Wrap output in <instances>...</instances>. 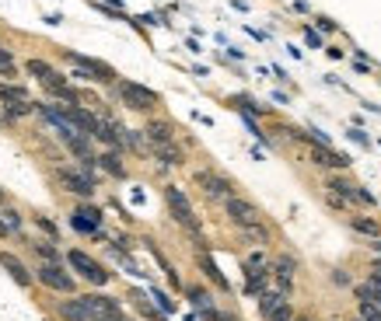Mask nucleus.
<instances>
[{
  "instance_id": "obj_7",
  "label": "nucleus",
  "mask_w": 381,
  "mask_h": 321,
  "mask_svg": "<svg viewBox=\"0 0 381 321\" xmlns=\"http://www.w3.org/2000/svg\"><path fill=\"white\" fill-rule=\"evenodd\" d=\"M193 182L203 189V196L207 199H214V203H224V199H231L234 196V185H231V178H224V175H217V171H196L193 175Z\"/></svg>"
},
{
  "instance_id": "obj_42",
  "label": "nucleus",
  "mask_w": 381,
  "mask_h": 321,
  "mask_svg": "<svg viewBox=\"0 0 381 321\" xmlns=\"http://www.w3.org/2000/svg\"><path fill=\"white\" fill-rule=\"evenodd\" d=\"M371 251H378V255H381V237H378V241H371Z\"/></svg>"
},
{
  "instance_id": "obj_36",
  "label": "nucleus",
  "mask_w": 381,
  "mask_h": 321,
  "mask_svg": "<svg viewBox=\"0 0 381 321\" xmlns=\"http://www.w3.org/2000/svg\"><path fill=\"white\" fill-rule=\"evenodd\" d=\"M154 300H158V307H161L165 314H175V300H168L161 290H154Z\"/></svg>"
},
{
  "instance_id": "obj_1",
  "label": "nucleus",
  "mask_w": 381,
  "mask_h": 321,
  "mask_svg": "<svg viewBox=\"0 0 381 321\" xmlns=\"http://www.w3.org/2000/svg\"><path fill=\"white\" fill-rule=\"evenodd\" d=\"M116 95H119V102L130 112H154L161 105V95L144 88V84H137V81H116Z\"/></svg>"
},
{
  "instance_id": "obj_6",
  "label": "nucleus",
  "mask_w": 381,
  "mask_h": 321,
  "mask_svg": "<svg viewBox=\"0 0 381 321\" xmlns=\"http://www.w3.org/2000/svg\"><path fill=\"white\" fill-rule=\"evenodd\" d=\"M57 178H60V185L67 189V192H74L77 199H91L95 196V178L88 175V171H81V168H57Z\"/></svg>"
},
{
  "instance_id": "obj_16",
  "label": "nucleus",
  "mask_w": 381,
  "mask_h": 321,
  "mask_svg": "<svg viewBox=\"0 0 381 321\" xmlns=\"http://www.w3.org/2000/svg\"><path fill=\"white\" fill-rule=\"evenodd\" d=\"M95 140H102L109 150H119V147L126 143V130H123L116 119H102V123H98V133H95Z\"/></svg>"
},
{
  "instance_id": "obj_29",
  "label": "nucleus",
  "mask_w": 381,
  "mask_h": 321,
  "mask_svg": "<svg viewBox=\"0 0 381 321\" xmlns=\"http://www.w3.org/2000/svg\"><path fill=\"white\" fill-rule=\"evenodd\" d=\"M241 237H245V241H255V244H269V230H266V224L241 227Z\"/></svg>"
},
{
  "instance_id": "obj_39",
  "label": "nucleus",
  "mask_w": 381,
  "mask_h": 321,
  "mask_svg": "<svg viewBox=\"0 0 381 321\" xmlns=\"http://www.w3.org/2000/svg\"><path fill=\"white\" fill-rule=\"evenodd\" d=\"M371 276H374V279H381V255L371 262Z\"/></svg>"
},
{
  "instance_id": "obj_26",
  "label": "nucleus",
  "mask_w": 381,
  "mask_h": 321,
  "mask_svg": "<svg viewBox=\"0 0 381 321\" xmlns=\"http://www.w3.org/2000/svg\"><path fill=\"white\" fill-rule=\"evenodd\" d=\"M353 293H357V297H367V300H374V304L381 307V279L367 276V283H357V286H353Z\"/></svg>"
},
{
  "instance_id": "obj_4",
  "label": "nucleus",
  "mask_w": 381,
  "mask_h": 321,
  "mask_svg": "<svg viewBox=\"0 0 381 321\" xmlns=\"http://www.w3.org/2000/svg\"><path fill=\"white\" fill-rule=\"evenodd\" d=\"M36 283H43L53 293H74V286H77L74 272H67V265H60V262H43L36 269Z\"/></svg>"
},
{
  "instance_id": "obj_44",
  "label": "nucleus",
  "mask_w": 381,
  "mask_h": 321,
  "mask_svg": "<svg viewBox=\"0 0 381 321\" xmlns=\"http://www.w3.org/2000/svg\"><path fill=\"white\" fill-rule=\"evenodd\" d=\"M297 321H311V318H297Z\"/></svg>"
},
{
  "instance_id": "obj_27",
  "label": "nucleus",
  "mask_w": 381,
  "mask_h": 321,
  "mask_svg": "<svg viewBox=\"0 0 381 321\" xmlns=\"http://www.w3.org/2000/svg\"><path fill=\"white\" fill-rule=\"evenodd\" d=\"M357 318L360 321H381V307L367 297H357Z\"/></svg>"
},
{
  "instance_id": "obj_30",
  "label": "nucleus",
  "mask_w": 381,
  "mask_h": 321,
  "mask_svg": "<svg viewBox=\"0 0 381 321\" xmlns=\"http://www.w3.org/2000/svg\"><path fill=\"white\" fill-rule=\"evenodd\" d=\"M186 297H189V300H193V307H200V311H210V307H214V304H210V293H207V290H200V286H189V290H186Z\"/></svg>"
},
{
  "instance_id": "obj_28",
  "label": "nucleus",
  "mask_w": 381,
  "mask_h": 321,
  "mask_svg": "<svg viewBox=\"0 0 381 321\" xmlns=\"http://www.w3.org/2000/svg\"><path fill=\"white\" fill-rule=\"evenodd\" d=\"M200 269H203V272H207V276H210V279H214V283L221 286V290H231V283H227V279L221 276V269L214 265V258H210V255H200Z\"/></svg>"
},
{
  "instance_id": "obj_20",
  "label": "nucleus",
  "mask_w": 381,
  "mask_h": 321,
  "mask_svg": "<svg viewBox=\"0 0 381 321\" xmlns=\"http://www.w3.org/2000/svg\"><path fill=\"white\" fill-rule=\"evenodd\" d=\"M22 102H32L29 88H22V84H4V81H0V105L11 109V105H22Z\"/></svg>"
},
{
  "instance_id": "obj_41",
  "label": "nucleus",
  "mask_w": 381,
  "mask_h": 321,
  "mask_svg": "<svg viewBox=\"0 0 381 321\" xmlns=\"http://www.w3.org/2000/svg\"><path fill=\"white\" fill-rule=\"evenodd\" d=\"M102 321H133V318H126V314L119 311V314H112V318H102Z\"/></svg>"
},
{
  "instance_id": "obj_22",
  "label": "nucleus",
  "mask_w": 381,
  "mask_h": 321,
  "mask_svg": "<svg viewBox=\"0 0 381 321\" xmlns=\"http://www.w3.org/2000/svg\"><path fill=\"white\" fill-rule=\"evenodd\" d=\"M350 227H353L357 234L371 237V241H378V237H381V224H378L374 217H350Z\"/></svg>"
},
{
  "instance_id": "obj_11",
  "label": "nucleus",
  "mask_w": 381,
  "mask_h": 321,
  "mask_svg": "<svg viewBox=\"0 0 381 321\" xmlns=\"http://www.w3.org/2000/svg\"><path fill=\"white\" fill-rule=\"evenodd\" d=\"M0 269H4L22 290H32V272H29V265H25L15 251H4V248H0Z\"/></svg>"
},
{
  "instance_id": "obj_5",
  "label": "nucleus",
  "mask_w": 381,
  "mask_h": 321,
  "mask_svg": "<svg viewBox=\"0 0 381 321\" xmlns=\"http://www.w3.org/2000/svg\"><path fill=\"white\" fill-rule=\"evenodd\" d=\"M224 213H227V220L241 230V227H255V224H262V210L252 203V199H245V196H231V199H224Z\"/></svg>"
},
{
  "instance_id": "obj_9",
  "label": "nucleus",
  "mask_w": 381,
  "mask_h": 321,
  "mask_svg": "<svg viewBox=\"0 0 381 321\" xmlns=\"http://www.w3.org/2000/svg\"><path fill=\"white\" fill-rule=\"evenodd\" d=\"M70 227H74L77 234L98 237V234H102V210H98V206H88V203H81V206L70 213Z\"/></svg>"
},
{
  "instance_id": "obj_15",
  "label": "nucleus",
  "mask_w": 381,
  "mask_h": 321,
  "mask_svg": "<svg viewBox=\"0 0 381 321\" xmlns=\"http://www.w3.org/2000/svg\"><path fill=\"white\" fill-rule=\"evenodd\" d=\"M144 136L151 147H161V143H175V126L168 119H147L144 126Z\"/></svg>"
},
{
  "instance_id": "obj_35",
  "label": "nucleus",
  "mask_w": 381,
  "mask_h": 321,
  "mask_svg": "<svg viewBox=\"0 0 381 321\" xmlns=\"http://www.w3.org/2000/svg\"><path fill=\"white\" fill-rule=\"evenodd\" d=\"M353 203H360V206L374 210V203H378V199H374V196H371V192H367L364 185H357V189H353Z\"/></svg>"
},
{
  "instance_id": "obj_34",
  "label": "nucleus",
  "mask_w": 381,
  "mask_h": 321,
  "mask_svg": "<svg viewBox=\"0 0 381 321\" xmlns=\"http://www.w3.org/2000/svg\"><path fill=\"white\" fill-rule=\"evenodd\" d=\"M11 74H15V56L0 46V77H11Z\"/></svg>"
},
{
  "instance_id": "obj_31",
  "label": "nucleus",
  "mask_w": 381,
  "mask_h": 321,
  "mask_svg": "<svg viewBox=\"0 0 381 321\" xmlns=\"http://www.w3.org/2000/svg\"><path fill=\"white\" fill-rule=\"evenodd\" d=\"M0 220H4L11 230H22V224H25V217H22L15 206H0Z\"/></svg>"
},
{
  "instance_id": "obj_25",
  "label": "nucleus",
  "mask_w": 381,
  "mask_h": 321,
  "mask_svg": "<svg viewBox=\"0 0 381 321\" xmlns=\"http://www.w3.org/2000/svg\"><path fill=\"white\" fill-rule=\"evenodd\" d=\"M325 189H329V192H336V196H343V199L350 203V199H353V189H357V185H353L350 178H343V175H329Z\"/></svg>"
},
{
  "instance_id": "obj_3",
  "label": "nucleus",
  "mask_w": 381,
  "mask_h": 321,
  "mask_svg": "<svg viewBox=\"0 0 381 321\" xmlns=\"http://www.w3.org/2000/svg\"><path fill=\"white\" fill-rule=\"evenodd\" d=\"M67 265H70L81 279H88L91 286H105V283L112 279V272H109L98 258H91L88 251H81V248H70V251H67Z\"/></svg>"
},
{
  "instance_id": "obj_45",
  "label": "nucleus",
  "mask_w": 381,
  "mask_h": 321,
  "mask_svg": "<svg viewBox=\"0 0 381 321\" xmlns=\"http://www.w3.org/2000/svg\"><path fill=\"white\" fill-rule=\"evenodd\" d=\"M350 321H360V318H350Z\"/></svg>"
},
{
  "instance_id": "obj_37",
  "label": "nucleus",
  "mask_w": 381,
  "mask_h": 321,
  "mask_svg": "<svg viewBox=\"0 0 381 321\" xmlns=\"http://www.w3.org/2000/svg\"><path fill=\"white\" fill-rule=\"evenodd\" d=\"M304 42H308L311 49H322V36H318L315 29H304Z\"/></svg>"
},
{
  "instance_id": "obj_43",
  "label": "nucleus",
  "mask_w": 381,
  "mask_h": 321,
  "mask_svg": "<svg viewBox=\"0 0 381 321\" xmlns=\"http://www.w3.org/2000/svg\"><path fill=\"white\" fill-rule=\"evenodd\" d=\"M0 206H4V192H0Z\"/></svg>"
},
{
  "instance_id": "obj_12",
  "label": "nucleus",
  "mask_w": 381,
  "mask_h": 321,
  "mask_svg": "<svg viewBox=\"0 0 381 321\" xmlns=\"http://www.w3.org/2000/svg\"><path fill=\"white\" fill-rule=\"evenodd\" d=\"M25 70H29V74H32V77H36V81H39L46 91H53V95H57V91L67 84V81H64V77H60V74H57V70H53L46 60H29V63H25Z\"/></svg>"
},
{
  "instance_id": "obj_14",
  "label": "nucleus",
  "mask_w": 381,
  "mask_h": 321,
  "mask_svg": "<svg viewBox=\"0 0 381 321\" xmlns=\"http://www.w3.org/2000/svg\"><path fill=\"white\" fill-rule=\"evenodd\" d=\"M64 112H67V119L74 123V130L77 133H84V136H95L98 133V116L95 112H88V109H81V105H64Z\"/></svg>"
},
{
  "instance_id": "obj_18",
  "label": "nucleus",
  "mask_w": 381,
  "mask_h": 321,
  "mask_svg": "<svg viewBox=\"0 0 381 321\" xmlns=\"http://www.w3.org/2000/svg\"><path fill=\"white\" fill-rule=\"evenodd\" d=\"M57 314L64 321H91L88 307H84V297H70V300H60L57 304Z\"/></svg>"
},
{
  "instance_id": "obj_33",
  "label": "nucleus",
  "mask_w": 381,
  "mask_h": 321,
  "mask_svg": "<svg viewBox=\"0 0 381 321\" xmlns=\"http://www.w3.org/2000/svg\"><path fill=\"white\" fill-rule=\"evenodd\" d=\"M269 321H297V318H294V307H290V300H283V304H280V307L269 314Z\"/></svg>"
},
{
  "instance_id": "obj_17",
  "label": "nucleus",
  "mask_w": 381,
  "mask_h": 321,
  "mask_svg": "<svg viewBox=\"0 0 381 321\" xmlns=\"http://www.w3.org/2000/svg\"><path fill=\"white\" fill-rule=\"evenodd\" d=\"M294 269H297V262H294L290 255H280V258L273 262V279H276V286H280L283 293L294 286Z\"/></svg>"
},
{
  "instance_id": "obj_40",
  "label": "nucleus",
  "mask_w": 381,
  "mask_h": 321,
  "mask_svg": "<svg viewBox=\"0 0 381 321\" xmlns=\"http://www.w3.org/2000/svg\"><path fill=\"white\" fill-rule=\"evenodd\" d=\"M350 136H353V140H357V143H371V140H367V136H364V133H360V130H350Z\"/></svg>"
},
{
  "instance_id": "obj_2",
  "label": "nucleus",
  "mask_w": 381,
  "mask_h": 321,
  "mask_svg": "<svg viewBox=\"0 0 381 321\" xmlns=\"http://www.w3.org/2000/svg\"><path fill=\"white\" fill-rule=\"evenodd\" d=\"M165 203H168V210H172V217H175V224H179L182 230H189L193 237H203L200 217H196V210L189 206V199H186V192H182L179 185H168V189H165Z\"/></svg>"
},
{
  "instance_id": "obj_24",
  "label": "nucleus",
  "mask_w": 381,
  "mask_h": 321,
  "mask_svg": "<svg viewBox=\"0 0 381 321\" xmlns=\"http://www.w3.org/2000/svg\"><path fill=\"white\" fill-rule=\"evenodd\" d=\"M151 154L161 161V164H182L186 157H182V150L175 147V143H161V147H151Z\"/></svg>"
},
{
  "instance_id": "obj_8",
  "label": "nucleus",
  "mask_w": 381,
  "mask_h": 321,
  "mask_svg": "<svg viewBox=\"0 0 381 321\" xmlns=\"http://www.w3.org/2000/svg\"><path fill=\"white\" fill-rule=\"evenodd\" d=\"M67 60H70L74 67H81V70L88 74V81H98V84H116V81H119V74H116L109 63H102V60L77 56V53H67Z\"/></svg>"
},
{
  "instance_id": "obj_19",
  "label": "nucleus",
  "mask_w": 381,
  "mask_h": 321,
  "mask_svg": "<svg viewBox=\"0 0 381 321\" xmlns=\"http://www.w3.org/2000/svg\"><path fill=\"white\" fill-rule=\"evenodd\" d=\"M32 251H36L43 262H60V265H67V255L60 251V244H57L53 237H39V241H32Z\"/></svg>"
},
{
  "instance_id": "obj_10",
  "label": "nucleus",
  "mask_w": 381,
  "mask_h": 321,
  "mask_svg": "<svg viewBox=\"0 0 381 321\" xmlns=\"http://www.w3.org/2000/svg\"><path fill=\"white\" fill-rule=\"evenodd\" d=\"M84 297V307H88V314H91V321H102V318H112V314H119L123 307H119V300L116 297H109V293H81Z\"/></svg>"
},
{
  "instance_id": "obj_13",
  "label": "nucleus",
  "mask_w": 381,
  "mask_h": 321,
  "mask_svg": "<svg viewBox=\"0 0 381 321\" xmlns=\"http://www.w3.org/2000/svg\"><path fill=\"white\" fill-rule=\"evenodd\" d=\"M311 164L329 168V171H346V168H350V157L339 154V150H332V147H318V143H311Z\"/></svg>"
},
{
  "instance_id": "obj_38",
  "label": "nucleus",
  "mask_w": 381,
  "mask_h": 321,
  "mask_svg": "<svg viewBox=\"0 0 381 321\" xmlns=\"http://www.w3.org/2000/svg\"><path fill=\"white\" fill-rule=\"evenodd\" d=\"M315 22H318L322 32H336V22H332V18H315Z\"/></svg>"
},
{
  "instance_id": "obj_32",
  "label": "nucleus",
  "mask_w": 381,
  "mask_h": 321,
  "mask_svg": "<svg viewBox=\"0 0 381 321\" xmlns=\"http://www.w3.org/2000/svg\"><path fill=\"white\" fill-rule=\"evenodd\" d=\"M32 224H36V227H39V230H46V234H50V237H53V241H57V237H60V227H57V224H53V220H46V217H39V213H32Z\"/></svg>"
},
{
  "instance_id": "obj_23",
  "label": "nucleus",
  "mask_w": 381,
  "mask_h": 321,
  "mask_svg": "<svg viewBox=\"0 0 381 321\" xmlns=\"http://www.w3.org/2000/svg\"><path fill=\"white\" fill-rule=\"evenodd\" d=\"M283 300H287V293H283V290H266V293H259V314L269 321V314H273Z\"/></svg>"
},
{
  "instance_id": "obj_21",
  "label": "nucleus",
  "mask_w": 381,
  "mask_h": 321,
  "mask_svg": "<svg viewBox=\"0 0 381 321\" xmlns=\"http://www.w3.org/2000/svg\"><path fill=\"white\" fill-rule=\"evenodd\" d=\"M98 168H105L112 178H126V164H123L119 150H105V154L98 157Z\"/></svg>"
}]
</instances>
